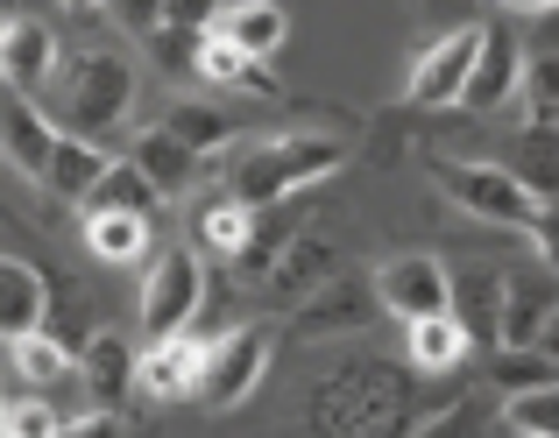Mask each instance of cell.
<instances>
[{"instance_id":"cell-1","label":"cell","mask_w":559,"mask_h":438,"mask_svg":"<svg viewBox=\"0 0 559 438\" xmlns=\"http://www.w3.org/2000/svg\"><path fill=\"white\" fill-rule=\"evenodd\" d=\"M404 368L396 361H376V354H355L341 368L319 375L312 403H305V425L326 431V438H390L404 431Z\"/></svg>"},{"instance_id":"cell-2","label":"cell","mask_w":559,"mask_h":438,"mask_svg":"<svg viewBox=\"0 0 559 438\" xmlns=\"http://www.w3.org/2000/svg\"><path fill=\"white\" fill-rule=\"evenodd\" d=\"M43 93H50V107H43V113H50V127L99 142V135H114V127L135 113V64H128L121 50H107V42H93V50L57 57V71H50Z\"/></svg>"},{"instance_id":"cell-3","label":"cell","mask_w":559,"mask_h":438,"mask_svg":"<svg viewBox=\"0 0 559 438\" xmlns=\"http://www.w3.org/2000/svg\"><path fill=\"white\" fill-rule=\"evenodd\" d=\"M341 163H347V142H333V135H270V142L234 156L227 192L241 206H284L305 184H326Z\"/></svg>"},{"instance_id":"cell-4","label":"cell","mask_w":559,"mask_h":438,"mask_svg":"<svg viewBox=\"0 0 559 438\" xmlns=\"http://www.w3.org/2000/svg\"><path fill=\"white\" fill-rule=\"evenodd\" d=\"M432 192L447 198V206L489 219V227H518V233H524V219L546 206V198H532L503 163H447V156H432Z\"/></svg>"},{"instance_id":"cell-5","label":"cell","mask_w":559,"mask_h":438,"mask_svg":"<svg viewBox=\"0 0 559 438\" xmlns=\"http://www.w3.org/2000/svg\"><path fill=\"white\" fill-rule=\"evenodd\" d=\"M270 361H276V340H270V332H262V326H234L227 340H205V361H199L191 397H199L205 411H234V403H248L262 389Z\"/></svg>"},{"instance_id":"cell-6","label":"cell","mask_w":559,"mask_h":438,"mask_svg":"<svg viewBox=\"0 0 559 438\" xmlns=\"http://www.w3.org/2000/svg\"><path fill=\"white\" fill-rule=\"evenodd\" d=\"M199 304H205L199 255H191V247H164V255H150V269H142V304H135L142 332H150V340L185 332L191 318H199Z\"/></svg>"},{"instance_id":"cell-7","label":"cell","mask_w":559,"mask_h":438,"mask_svg":"<svg viewBox=\"0 0 559 438\" xmlns=\"http://www.w3.org/2000/svg\"><path fill=\"white\" fill-rule=\"evenodd\" d=\"M333 269H341V247H333L319 227H290L284 241L270 247V261H262L255 276H262V290H270L276 304H298V297H312Z\"/></svg>"},{"instance_id":"cell-8","label":"cell","mask_w":559,"mask_h":438,"mask_svg":"<svg viewBox=\"0 0 559 438\" xmlns=\"http://www.w3.org/2000/svg\"><path fill=\"white\" fill-rule=\"evenodd\" d=\"M369 290H376V312H390L396 326H411V318H425V312H447V261L439 255H390L382 269L369 276Z\"/></svg>"},{"instance_id":"cell-9","label":"cell","mask_w":559,"mask_h":438,"mask_svg":"<svg viewBox=\"0 0 559 438\" xmlns=\"http://www.w3.org/2000/svg\"><path fill=\"white\" fill-rule=\"evenodd\" d=\"M369 312H376L369 276L333 269L312 297L290 304V332H298V340H341V332H361V326H369Z\"/></svg>"},{"instance_id":"cell-10","label":"cell","mask_w":559,"mask_h":438,"mask_svg":"<svg viewBox=\"0 0 559 438\" xmlns=\"http://www.w3.org/2000/svg\"><path fill=\"white\" fill-rule=\"evenodd\" d=\"M559 326V297H552V269H518L503 276V312H496V346H552Z\"/></svg>"},{"instance_id":"cell-11","label":"cell","mask_w":559,"mask_h":438,"mask_svg":"<svg viewBox=\"0 0 559 438\" xmlns=\"http://www.w3.org/2000/svg\"><path fill=\"white\" fill-rule=\"evenodd\" d=\"M475 42H481V22H461V28H447L439 42H425V57L411 64V78H404L411 107H453L467 64H475Z\"/></svg>"},{"instance_id":"cell-12","label":"cell","mask_w":559,"mask_h":438,"mask_svg":"<svg viewBox=\"0 0 559 438\" xmlns=\"http://www.w3.org/2000/svg\"><path fill=\"white\" fill-rule=\"evenodd\" d=\"M57 57H64V42H57L50 22H36V14H0V85L43 93L50 71H57Z\"/></svg>"},{"instance_id":"cell-13","label":"cell","mask_w":559,"mask_h":438,"mask_svg":"<svg viewBox=\"0 0 559 438\" xmlns=\"http://www.w3.org/2000/svg\"><path fill=\"white\" fill-rule=\"evenodd\" d=\"M518 64H524V50L510 42V28L481 22L475 64H467V78H461V93H453V107H475V113L510 107V99H518Z\"/></svg>"},{"instance_id":"cell-14","label":"cell","mask_w":559,"mask_h":438,"mask_svg":"<svg viewBox=\"0 0 559 438\" xmlns=\"http://www.w3.org/2000/svg\"><path fill=\"white\" fill-rule=\"evenodd\" d=\"M503 261H461V269H447V312L453 326L467 332V346L496 340V312H503Z\"/></svg>"},{"instance_id":"cell-15","label":"cell","mask_w":559,"mask_h":438,"mask_svg":"<svg viewBox=\"0 0 559 438\" xmlns=\"http://www.w3.org/2000/svg\"><path fill=\"white\" fill-rule=\"evenodd\" d=\"M50 142H57V127H50V113H43V99L0 85V156H8V170L43 178V156H50Z\"/></svg>"},{"instance_id":"cell-16","label":"cell","mask_w":559,"mask_h":438,"mask_svg":"<svg viewBox=\"0 0 559 438\" xmlns=\"http://www.w3.org/2000/svg\"><path fill=\"white\" fill-rule=\"evenodd\" d=\"M199 361H205V340L199 332H164V340H150V354L135 361V389L156 403H178L191 397V382H199Z\"/></svg>"},{"instance_id":"cell-17","label":"cell","mask_w":559,"mask_h":438,"mask_svg":"<svg viewBox=\"0 0 559 438\" xmlns=\"http://www.w3.org/2000/svg\"><path fill=\"white\" fill-rule=\"evenodd\" d=\"M128 163H135L142 178H150V192H156V198H185L191 184H199L205 156H191L185 142L170 135L164 121H156V127H142V135H135V149H128Z\"/></svg>"},{"instance_id":"cell-18","label":"cell","mask_w":559,"mask_h":438,"mask_svg":"<svg viewBox=\"0 0 559 438\" xmlns=\"http://www.w3.org/2000/svg\"><path fill=\"white\" fill-rule=\"evenodd\" d=\"M199 78L205 85H227V93H255V99L284 93V78L270 71V57H248L241 42H227L219 28H205V36H199Z\"/></svg>"},{"instance_id":"cell-19","label":"cell","mask_w":559,"mask_h":438,"mask_svg":"<svg viewBox=\"0 0 559 438\" xmlns=\"http://www.w3.org/2000/svg\"><path fill=\"white\" fill-rule=\"evenodd\" d=\"M71 368L85 375V389H93V403H107V411H128V389H135V354H128V340H121V332L93 326V332H85V346H79V361H71Z\"/></svg>"},{"instance_id":"cell-20","label":"cell","mask_w":559,"mask_h":438,"mask_svg":"<svg viewBox=\"0 0 559 438\" xmlns=\"http://www.w3.org/2000/svg\"><path fill=\"white\" fill-rule=\"evenodd\" d=\"M85 247L107 269H135L156 255V212H85Z\"/></svg>"},{"instance_id":"cell-21","label":"cell","mask_w":559,"mask_h":438,"mask_svg":"<svg viewBox=\"0 0 559 438\" xmlns=\"http://www.w3.org/2000/svg\"><path fill=\"white\" fill-rule=\"evenodd\" d=\"M205 28H219L227 42H241L248 57H276L290 42V14L276 8V0H234V8H219Z\"/></svg>"},{"instance_id":"cell-22","label":"cell","mask_w":559,"mask_h":438,"mask_svg":"<svg viewBox=\"0 0 559 438\" xmlns=\"http://www.w3.org/2000/svg\"><path fill=\"white\" fill-rule=\"evenodd\" d=\"M404 361L418 375H453L467 361V332L453 326V312H425L404 326Z\"/></svg>"},{"instance_id":"cell-23","label":"cell","mask_w":559,"mask_h":438,"mask_svg":"<svg viewBox=\"0 0 559 438\" xmlns=\"http://www.w3.org/2000/svg\"><path fill=\"white\" fill-rule=\"evenodd\" d=\"M99 163H107V149H99V142L64 135V127H57V142H50V156H43V178H36V184H50V192L64 198V206H79L85 184L99 178Z\"/></svg>"},{"instance_id":"cell-24","label":"cell","mask_w":559,"mask_h":438,"mask_svg":"<svg viewBox=\"0 0 559 438\" xmlns=\"http://www.w3.org/2000/svg\"><path fill=\"white\" fill-rule=\"evenodd\" d=\"M156 206H164V198L150 192V178H142L128 156H121V163L107 156V163H99V178L85 184V198H79V219L85 212H156Z\"/></svg>"},{"instance_id":"cell-25","label":"cell","mask_w":559,"mask_h":438,"mask_svg":"<svg viewBox=\"0 0 559 438\" xmlns=\"http://www.w3.org/2000/svg\"><path fill=\"white\" fill-rule=\"evenodd\" d=\"M43 297H50V283H43L36 261L0 255V340H8V332L43 326Z\"/></svg>"},{"instance_id":"cell-26","label":"cell","mask_w":559,"mask_h":438,"mask_svg":"<svg viewBox=\"0 0 559 438\" xmlns=\"http://www.w3.org/2000/svg\"><path fill=\"white\" fill-rule=\"evenodd\" d=\"M255 212H262V206H241V198H234V192H219L213 206L199 212V241L213 247L219 261H241V247L255 241Z\"/></svg>"},{"instance_id":"cell-27","label":"cell","mask_w":559,"mask_h":438,"mask_svg":"<svg viewBox=\"0 0 559 438\" xmlns=\"http://www.w3.org/2000/svg\"><path fill=\"white\" fill-rule=\"evenodd\" d=\"M510 438H559V389L532 382V389H503V417H496Z\"/></svg>"},{"instance_id":"cell-28","label":"cell","mask_w":559,"mask_h":438,"mask_svg":"<svg viewBox=\"0 0 559 438\" xmlns=\"http://www.w3.org/2000/svg\"><path fill=\"white\" fill-rule=\"evenodd\" d=\"M8 361H14V375H22L28 389H50V382H64V375H71V354H64V346H57L43 326L8 332Z\"/></svg>"},{"instance_id":"cell-29","label":"cell","mask_w":559,"mask_h":438,"mask_svg":"<svg viewBox=\"0 0 559 438\" xmlns=\"http://www.w3.org/2000/svg\"><path fill=\"white\" fill-rule=\"evenodd\" d=\"M164 127H170V135L185 142L191 156H219V149H227V142H234V121H227V113L213 107V99H178Z\"/></svg>"},{"instance_id":"cell-30","label":"cell","mask_w":559,"mask_h":438,"mask_svg":"<svg viewBox=\"0 0 559 438\" xmlns=\"http://www.w3.org/2000/svg\"><path fill=\"white\" fill-rule=\"evenodd\" d=\"M510 178L524 184L532 198H546L552 206V178H559V156H552V127H538V121H524V135H518V149H510Z\"/></svg>"},{"instance_id":"cell-31","label":"cell","mask_w":559,"mask_h":438,"mask_svg":"<svg viewBox=\"0 0 559 438\" xmlns=\"http://www.w3.org/2000/svg\"><path fill=\"white\" fill-rule=\"evenodd\" d=\"M496 382L503 389H532V382H559L552 368V346H496Z\"/></svg>"},{"instance_id":"cell-32","label":"cell","mask_w":559,"mask_h":438,"mask_svg":"<svg viewBox=\"0 0 559 438\" xmlns=\"http://www.w3.org/2000/svg\"><path fill=\"white\" fill-rule=\"evenodd\" d=\"M199 36H205V28H185V22H156V28H150L142 42H150V57H156V64L170 71V78H185V71H199Z\"/></svg>"},{"instance_id":"cell-33","label":"cell","mask_w":559,"mask_h":438,"mask_svg":"<svg viewBox=\"0 0 559 438\" xmlns=\"http://www.w3.org/2000/svg\"><path fill=\"white\" fill-rule=\"evenodd\" d=\"M0 438H57V411H50L43 397L0 403Z\"/></svg>"},{"instance_id":"cell-34","label":"cell","mask_w":559,"mask_h":438,"mask_svg":"<svg viewBox=\"0 0 559 438\" xmlns=\"http://www.w3.org/2000/svg\"><path fill=\"white\" fill-rule=\"evenodd\" d=\"M99 8H114V22L135 28V36H150V28L164 22V0H99Z\"/></svg>"},{"instance_id":"cell-35","label":"cell","mask_w":559,"mask_h":438,"mask_svg":"<svg viewBox=\"0 0 559 438\" xmlns=\"http://www.w3.org/2000/svg\"><path fill=\"white\" fill-rule=\"evenodd\" d=\"M219 14V0H164V22H185V28H205Z\"/></svg>"},{"instance_id":"cell-36","label":"cell","mask_w":559,"mask_h":438,"mask_svg":"<svg viewBox=\"0 0 559 438\" xmlns=\"http://www.w3.org/2000/svg\"><path fill=\"white\" fill-rule=\"evenodd\" d=\"M496 8H503V14H552L559 0H496Z\"/></svg>"},{"instance_id":"cell-37","label":"cell","mask_w":559,"mask_h":438,"mask_svg":"<svg viewBox=\"0 0 559 438\" xmlns=\"http://www.w3.org/2000/svg\"><path fill=\"white\" fill-rule=\"evenodd\" d=\"M64 8H71V14H93V8H99V0H64Z\"/></svg>"}]
</instances>
